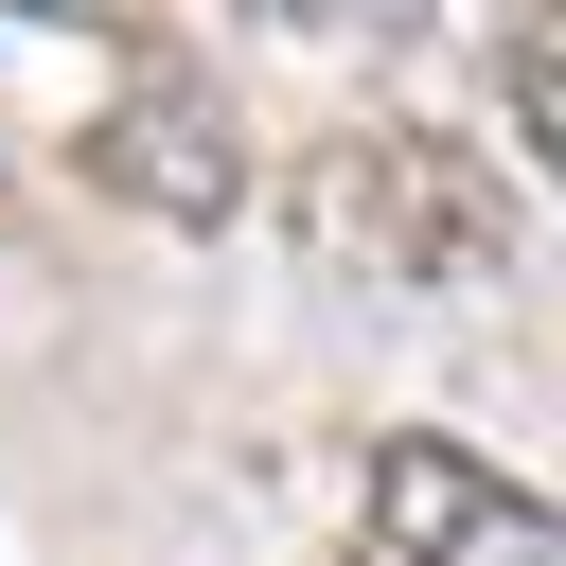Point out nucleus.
I'll use <instances>...</instances> for the list:
<instances>
[{
    "instance_id": "f257e3e1",
    "label": "nucleus",
    "mask_w": 566,
    "mask_h": 566,
    "mask_svg": "<svg viewBox=\"0 0 566 566\" xmlns=\"http://www.w3.org/2000/svg\"><path fill=\"white\" fill-rule=\"evenodd\" d=\"M301 248L336 283H389V301H460L513 265V177L442 124H336L301 159Z\"/></svg>"
},
{
    "instance_id": "f03ea898",
    "label": "nucleus",
    "mask_w": 566,
    "mask_h": 566,
    "mask_svg": "<svg viewBox=\"0 0 566 566\" xmlns=\"http://www.w3.org/2000/svg\"><path fill=\"white\" fill-rule=\"evenodd\" d=\"M371 531L407 566H566V495H531L460 442H371Z\"/></svg>"
},
{
    "instance_id": "7ed1b4c3",
    "label": "nucleus",
    "mask_w": 566,
    "mask_h": 566,
    "mask_svg": "<svg viewBox=\"0 0 566 566\" xmlns=\"http://www.w3.org/2000/svg\"><path fill=\"white\" fill-rule=\"evenodd\" d=\"M88 177H106L124 212H159V230H230V195H248L230 106H212L195 71H124V88L88 106Z\"/></svg>"
},
{
    "instance_id": "20e7f679",
    "label": "nucleus",
    "mask_w": 566,
    "mask_h": 566,
    "mask_svg": "<svg viewBox=\"0 0 566 566\" xmlns=\"http://www.w3.org/2000/svg\"><path fill=\"white\" fill-rule=\"evenodd\" d=\"M495 88H513V142L566 177V0H513V35H495Z\"/></svg>"
},
{
    "instance_id": "39448f33",
    "label": "nucleus",
    "mask_w": 566,
    "mask_h": 566,
    "mask_svg": "<svg viewBox=\"0 0 566 566\" xmlns=\"http://www.w3.org/2000/svg\"><path fill=\"white\" fill-rule=\"evenodd\" d=\"M248 18H354V0H248Z\"/></svg>"
},
{
    "instance_id": "423d86ee",
    "label": "nucleus",
    "mask_w": 566,
    "mask_h": 566,
    "mask_svg": "<svg viewBox=\"0 0 566 566\" xmlns=\"http://www.w3.org/2000/svg\"><path fill=\"white\" fill-rule=\"evenodd\" d=\"M354 566H407V548H389V531H371V548H354Z\"/></svg>"
}]
</instances>
